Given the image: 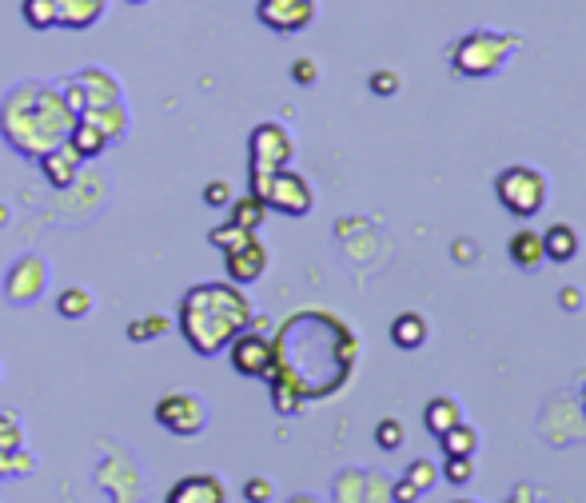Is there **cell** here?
I'll list each match as a JSON object with an SVG mask.
<instances>
[{
  "label": "cell",
  "instance_id": "cell-23",
  "mask_svg": "<svg viewBox=\"0 0 586 503\" xmlns=\"http://www.w3.org/2000/svg\"><path fill=\"white\" fill-rule=\"evenodd\" d=\"M439 444H443V456H475V448H479V432L471 428V424H455V428H447L443 436H439Z\"/></svg>",
  "mask_w": 586,
  "mask_h": 503
},
{
  "label": "cell",
  "instance_id": "cell-7",
  "mask_svg": "<svg viewBox=\"0 0 586 503\" xmlns=\"http://www.w3.org/2000/svg\"><path fill=\"white\" fill-rule=\"evenodd\" d=\"M295 156V140L292 132L276 120H264L252 128V140H248V164L252 172H276V168H288Z\"/></svg>",
  "mask_w": 586,
  "mask_h": 503
},
{
  "label": "cell",
  "instance_id": "cell-39",
  "mask_svg": "<svg viewBox=\"0 0 586 503\" xmlns=\"http://www.w3.org/2000/svg\"><path fill=\"white\" fill-rule=\"evenodd\" d=\"M563 304H567V308H579V288H567V292H563Z\"/></svg>",
  "mask_w": 586,
  "mask_h": 503
},
{
  "label": "cell",
  "instance_id": "cell-44",
  "mask_svg": "<svg viewBox=\"0 0 586 503\" xmlns=\"http://www.w3.org/2000/svg\"><path fill=\"white\" fill-rule=\"evenodd\" d=\"M455 503H475V500H455Z\"/></svg>",
  "mask_w": 586,
  "mask_h": 503
},
{
  "label": "cell",
  "instance_id": "cell-10",
  "mask_svg": "<svg viewBox=\"0 0 586 503\" xmlns=\"http://www.w3.org/2000/svg\"><path fill=\"white\" fill-rule=\"evenodd\" d=\"M44 288H48V264H44V256H20L8 268V276H4V296L12 304H32V300H40Z\"/></svg>",
  "mask_w": 586,
  "mask_h": 503
},
{
  "label": "cell",
  "instance_id": "cell-36",
  "mask_svg": "<svg viewBox=\"0 0 586 503\" xmlns=\"http://www.w3.org/2000/svg\"><path fill=\"white\" fill-rule=\"evenodd\" d=\"M371 92H375V96H395V92H399V76H395L391 68L371 72Z\"/></svg>",
  "mask_w": 586,
  "mask_h": 503
},
{
  "label": "cell",
  "instance_id": "cell-16",
  "mask_svg": "<svg viewBox=\"0 0 586 503\" xmlns=\"http://www.w3.org/2000/svg\"><path fill=\"white\" fill-rule=\"evenodd\" d=\"M88 124H96L112 144L116 140H124V132H128V124H132V116H128V104L120 100V104H104V108H88V112H80Z\"/></svg>",
  "mask_w": 586,
  "mask_h": 503
},
{
  "label": "cell",
  "instance_id": "cell-35",
  "mask_svg": "<svg viewBox=\"0 0 586 503\" xmlns=\"http://www.w3.org/2000/svg\"><path fill=\"white\" fill-rule=\"evenodd\" d=\"M276 496V488H272V480H264V476H252L248 484H244V500L248 503H268Z\"/></svg>",
  "mask_w": 586,
  "mask_h": 503
},
{
  "label": "cell",
  "instance_id": "cell-9",
  "mask_svg": "<svg viewBox=\"0 0 586 503\" xmlns=\"http://www.w3.org/2000/svg\"><path fill=\"white\" fill-rule=\"evenodd\" d=\"M156 424L172 436H200L204 424H208V412L200 404V396L192 392H168L160 404H156Z\"/></svg>",
  "mask_w": 586,
  "mask_h": 503
},
{
  "label": "cell",
  "instance_id": "cell-14",
  "mask_svg": "<svg viewBox=\"0 0 586 503\" xmlns=\"http://www.w3.org/2000/svg\"><path fill=\"white\" fill-rule=\"evenodd\" d=\"M80 164H84V160L72 152L68 140L56 144V148H48V152L40 156V172H44V180H48L52 188H72L76 176H80Z\"/></svg>",
  "mask_w": 586,
  "mask_h": 503
},
{
  "label": "cell",
  "instance_id": "cell-31",
  "mask_svg": "<svg viewBox=\"0 0 586 503\" xmlns=\"http://www.w3.org/2000/svg\"><path fill=\"white\" fill-rule=\"evenodd\" d=\"M375 444L383 448V452H395V448H403V424L399 420H379V428H375Z\"/></svg>",
  "mask_w": 586,
  "mask_h": 503
},
{
  "label": "cell",
  "instance_id": "cell-32",
  "mask_svg": "<svg viewBox=\"0 0 586 503\" xmlns=\"http://www.w3.org/2000/svg\"><path fill=\"white\" fill-rule=\"evenodd\" d=\"M16 448H24V428L16 424V416H4L0 412V456L4 452H16Z\"/></svg>",
  "mask_w": 586,
  "mask_h": 503
},
{
  "label": "cell",
  "instance_id": "cell-29",
  "mask_svg": "<svg viewBox=\"0 0 586 503\" xmlns=\"http://www.w3.org/2000/svg\"><path fill=\"white\" fill-rule=\"evenodd\" d=\"M32 468H36V456H28L24 448L0 456V476H4V480H12V476H28Z\"/></svg>",
  "mask_w": 586,
  "mask_h": 503
},
{
  "label": "cell",
  "instance_id": "cell-11",
  "mask_svg": "<svg viewBox=\"0 0 586 503\" xmlns=\"http://www.w3.org/2000/svg\"><path fill=\"white\" fill-rule=\"evenodd\" d=\"M256 16L272 32H303L315 20V0H260Z\"/></svg>",
  "mask_w": 586,
  "mask_h": 503
},
{
  "label": "cell",
  "instance_id": "cell-42",
  "mask_svg": "<svg viewBox=\"0 0 586 503\" xmlns=\"http://www.w3.org/2000/svg\"><path fill=\"white\" fill-rule=\"evenodd\" d=\"M288 503H319V500H311V496H292Z\"/></svg>",
  "mask_w": 586,
  "mask_h": 503
},
{
  "label": "cell",
  "instance_id": "cell-27",
  "mask_svg": "<svg viewBox=\"0 0 586 503\" xmlns=\"http://www.w3.org/2000/svg\"><path fill=\"white\" fill-rule=\"evenodd\" d=\"M252 236H256V232H248V228H240V224H232V220L208 232V240H212L220 252H232V248H240V244H244V240H252Z\"/></svg>",
  "mask_w": 586,
  "mask_h": 503
},
{
  "label": "cell",
  "instance_id": "cell-3",
  "mask_svg": "<svg viewBox=\"0 0 586 503\" xmlns=\"http://www.w3.org/2000/svg\"><path fill=\"white\" fill-rule=\"evenodd\" d=\"M519 48L515 36H503V32H467L455 48H451V64L459 76H495L511 52Z\"/></svg>",
  "mask_w": 586,
  "mask_h": 503
},
{
  "label": "cell",
  "instance_id": "cell-38",
  "mask_svg": "<svg viewBox=\"0 0 586 503\" xmlns=\"http://www.w3.org/2000/svg\"><path fill=\"white\" fill-rule=\"evenodd\" d=\"M419 496H423V492H419V488H415L407 476H403V480L391 488V503H419Z\"/></svg>",
  "mask_w": 586,
  "mask_h": 503
},
{
  "label": "cell",
  "instance_id": "cell-5",
  "mask_svg": "<svg viewBox=\"0 0 586 503\" xmlns=\"http://www.w3.org/2000/svg\"><path fill=\"white\" fill-rule=\"evenodd\" d=\"M252 196H260L268 208L284 216H307L315 204L311 184L295 168H276V172H252Z\"/></svg>",
  "mask_w": 586,
  "mask_h": 503
},
{
  "label": "cell",
  "instance_id": "cell-15",
  "mask_svg": "<svg viewBox=\"0 0 586 503\" xmlns=\"http://www.w3.org/2000/svg\"><path fill=\"white\" fill-rule=\"evenodd\" d=\"M104 16V0H56V24L60 28H92Z\"/></svg>",
  "mask_w": 586,
  "mask_h": 503
},
{
  "label": "cell",
  "instance_id": "cell-24",
  "mask_svg": "<svg viewBox=\"0 0 586 503\" xmlns=\"http://www.w3.org/2000/svg\"><path fill=\"white\" fill-rule=\"evenodd\" d=\"M56 312H60L64 320H84V316L92 312V292H88V288H64V292L56 296Z\"/></svg>",
  "mask_w": 586,
  "mask_h": 503
},
{
  "label": "cell",
  "instance_id": "cell-34",
  "mask_svg": "<svg viewBox=\"0 0 586 503\" xmlns=\"http://www.w3.org/2000/svg\"><path fill=\"white\" fill-rule=\"evenodd\" d=\"M407 480L419 488V492H427V488H435V464H427V460H415L411 468H407Z\"/></svg>",
  "mask_w": 586,
  "mask_h": 503
},
{
  "label": "cell",
  "instance_id": "cell-19",
  "mask_svg": "<svg viewBox=\"0 0 586 503\" xmlns=\"http://www.w3.org/2000/svg\"><path fill=\"white\" fill-rule=\"evenodd\" d=\"M68 144H72V152L80 156V160H96V156H104L108 152V136L96 128V124H88L84 116L76 120V128H72V136H68Z\"/></svg>",
  "mask_w": 586,
  "mask_h": 503
},
{
  "label": "cell",
  "instance_id": "cell-20",
  "mask_svg": "<svg viewBox=\"0 0 586 503\" xmlns=\"http://www.w3.org/2000/svg\"><path fill=\"white\" fill-rule=\"evenodd\" d=\"M511 260L519 264V268H527V272H535L543 260H547V252H543V232H531V228H523V232H515L511 236Z\"/></svg>",
  "mask_w": 586,
  "mask_h": 503
},
{
  "label": "cell",
  "instance_id": "cell-26",
  "mask_svg": "<svg viewBox=\"0 0 586 503\" xmlns=\"http://www.w3.org/2000/svg\"><path fill=\"white\" fill-rule=\"evenodd\" d=\"M168 328H172V324H168L164 316H140V320H132V324H128V340L148 344V340H160Z\"/></svg>",
  "mask_w": 586,
  "mask_h": 503
},
{
  "label": "cell",
  "instance_id": "cell-30",
  "mask_svg": "<svg viewBox=\"0 0 586 503\" xmlns=\"http://www.w3.org/2000/svg\"><path fill=\"white\" fill-rule=\"evenodd\" d=\"M443 476H447V484L463 488V484H471V476H475V460H471V456H447Z\"/></svg>",
  "mask_w": 586,
  "mask_h": 503
},
{
  "label": "cell",
  "instance_id": "cell-40",
  "mask_svg": "<svg viewBox=\"0 0 586 503\" xmlns=\"http://www.w3.org/2000/svg\"><path fill=\"white\" fill-rule=\"evenodd\" d=\"M511 503H535V496H531V488H519V492L511 496Z\"/></svg>",
  "mask_w": 586,
  "mask_h": 503
},
{
  "label": "cell",
  "instance_id": "cell-6",
  "mask_svg": "<svg viewBox=\"0 0 586 503\" xmlns=\"http://www.w3.org/2000/svg\"><path fill=\"white\" fill-rule=\"evenodd\" d=\"M64 100L72 104V112H88V108H104V104H120L124 100V88L120 80L108 72V68H80L76 76H68L60 84Z\"/></svg>",
  "mask_w": 586,
  "mask_h": 503
},
{
  "label": "cell",
  "instance_id": "cell-2",
  "mask_svg": "<svg viewBox=\"0 0 586 503\" xmlns=\"http://www.w3.org/2000/svg\"><path fill=\"white\" fill-rule=\"evenodd\" d=\"M252 324V304L232 280H208L184 292L180 300V332L188 348L204 360L220 356L244 328Z\"/></svg>",
  "mask_w": 586,
  "mask_h": 503
},
{
  "label": "cell",
  "instance_id": "cell-12",
  "mask_svg": "<svg viewBox=\"0 0 586 503\" xmlns=\"http://www.w3.org/2000/svg\"><path fill=\"white\" fill-rule=\"evenodd\" d=\"M224 268H228V280L232 284H256L264 272H268V248L260 244V236H252V240H244L240 248H232V252H224Z\"/></svg>",
  "mask_w": 586,
  "mask_h": 503
},
{
  "label": "cell",
  "instance_id": "cell-25",
  "mask_svg": "<svg viewBox=\"0 0 586 503\" xmlns=\"http://www.w3.org/2000/svg\"><path fill=\"white\" fill-rule=\"evenodd\" d=\"M24 20L36 32L56 28V0H24Z\"/></svg>",
  "mask_w": 586,
  "mask_h": 503
},
{
  "label": "cell",
  "instance_id": "cell-41",
  "mask_svg": "<svg viewBox=\"0 0 586 503\" xmlns=\"http://www.w3.org/2000/svg\"><path fill=\"white\" fill-rule=\"evenodd\" d=\"M455 256H459V260H463V256L471 260V256H475V248H471V244H455Z\"/></svg>",
  "mask_w": 586,
  "mask_h": 503
},
{
  "label": "cell",
  "instance_id": "cell-21",
  "mask_svg": "<svg viewBox=\"0 0 586 503\" xmlns=\"http://www.w3.org/2000/svg\"><path fill=\"white\" fill-rule=\"evenodd\" d=\"M459 420H463V412H459V404H455L451 396H435V400L423 408V424H427L431 436H443V432L455 428Z\"/></svg>",
  "mask_w": 586,
  "mask_h": 503
},
{
  "label": "cell",
  "instance_id": "cell-28",
  "mask_svg": "<svg viewBox=\"0 0 586 503\" xmlns=\"http://www.w3.org/2000/svg\"><path fill=\"white\" fill-rule=\"evenodd\" d=\"M363 492H367L363 472H347V476L335 480V503H363Z\"/></svg>",
  "mask_w": 586,
  "mask_h": 503
},
{
  "label": "cell",
  "instance_id": "cell-13",
  "mask_svg": "<svg viewBox=\"0 0 586 503\" xmlns=\"http://www.w3.org/2000/svg\"><path fill=\"white\" fill-rule=\"evenodd\" d=\"M164 503H228V488H224L220 476L200 472V476H184V480H176Z\"/></svg>",
  "mask_w": 586,
  "mask_h": 503
},
{
  "label": "cell",
  "instance_id": "cell-43",
  "mask_svg": "<svg viewBox=\"0 0 586 503\" xmlns=\"http://www.w3.org/2000/svg\"><path fill=\"white\" fill-rule=\"evenodd\" d=\"M128 4H148V0H128Z\"/></svg>",
  "mask_w": 586,
  "mask_h": 503
},
{
  "label": "cell",
  "instance_id": "cell-22",
  "mask_svg": "<svg viewBox=\"0 0 586 503\" xmlns=\"http://www.w3.org/2000/svg\"><path fill=\"white\" fill-rule=\"evenodd\" d=\"M228 208H232L228 220L240 224V228H248V232H260V224H264V216H268V204H264L260 196H252V192H248L244 200H232Z\"/></svg>",
  "mask_w": 586,
  "mask_h": 503
},
{
  "label": "cell",
  "instance_id": "cell-33",
  "mask_svg": "<svg viewBox=\"0 0 586 503\" xmlns=\"http://www.w3.org/2000/svg\"><path fill=\"white\" fill-rule=\"evenodd\" d=\"M204 204L208 208H228L232 204V184L228 180H208L204 184Z\"/></svg>",
  "mask_w": 586,
  "mask_h": 503
},
{
  "label": "cell",
  "instance_id": "cell-17",
  "mask_svg": "<svg viewBox=\"0 0 586 503\" xmlns=\"http://www.w3.org/2000/svg\"><path fill=\"white\" fill-rule=\"evenodd\" d=\"M543 252H547V260H555V264H571V260L579 256V232H575L571 224H551V228L543 232Z\"/></svg>",
  "mask_w": 586,
  "mask_h": 503
},
{
  "label": "cell",
  "instance_id": "cell-4",
  "mask_svg": "<svg viewBox=\"0 0 586 503\" xmlns=\"http://www.w3.org/2000/svg\"><path fill=\"white\" fill-rule=\"evenodd\" d=\"M495 196H499V204H503L511 216L531 220V216H539L543 204H547V176H543L539 168H531V164H511V168L499 172Z\"/></svg>",
  "mask_w": 586,
  "mask_h": 503
},
{
  "label": "cell",
  "instance_id": "cell-8",
  "mask_svg": "<svg viewBox=\"0 0 586 503\" xmlns=\"http://www.w3.org/2000/svg\"><path fill=\"white\" fill-rule=\"evenodd\" d=\"M228 360H232V368H236L240 376H268L272 364H276V344H272V336H268L264 328L248 324V328L228 344Z\"/></svg>",
  "mask_w": 586,
  "mask_h": 503
},
{
  "label": "cell",
  "instance_id": "cell-37",
  "mask_svg": "<svg viewBox=\"0 0 586 503\" xmlns=\"http://www.w3.org/2000/svg\"><path fill=\"white\" fill-rule=\"evenodd\" d=\"M315 76H319V68H315V60H311V56H299V60L292 64L295 84H315Z\"/></svg>",
  "mask_w": 586,
  "mask_h": 503
},
{
  "label": "cell",
  "instance_id": "cell-1",
  "mask_svg": "<svg viewBox=\"0 0 586 503\" xmlns=\"http://www.w3.org/2000/svg\"><path fill=\"white\" fill-rule=\"evenodd\" d=\"M76 120L80 116L64 100L60 84L24 80L0 100V136L28 160H40L48 148L64 144L72 136Z\"/></svg>",
  "mask_w": 586,
  "mask_h": 503
},
{
  "label": "cell",
  "instance_id": "cell-18",
  "mask_svg": "<svg viewBox=\"0 0 586 503\" xmlns=\"http://www.w3.org/2000/svg\"><path fill=\"white\" fill-rule=\"evenodd\" d=\"M391 344L403 348V352H415L427 344V320L419 312H403L391 320Z\"/></svg>",
  "mask_w": 586,
  "mask_h": 503
}]
</instances>
